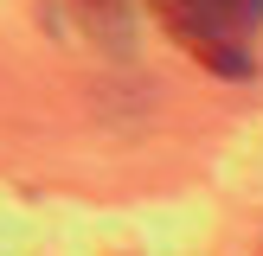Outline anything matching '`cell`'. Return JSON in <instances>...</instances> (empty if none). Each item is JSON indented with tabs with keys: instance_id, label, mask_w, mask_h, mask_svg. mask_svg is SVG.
Instances as JSON below:
<instances>
[{
	"instance_id": "1",
	"label": "cell",
	"mask_w": 263,
	"mask_h": 256,
	"mask_svg": "<svg viewBox=\"0 0 263 256\" xmlns=\"http://www.w3.org/2000/svg\"><path fill=\"white\" fill-rule=\"evenodd\" d=\"M154 13L212 71H225V77L251 71V32L263 26V0H154Z\"/></svg>"
}]
</instances>
